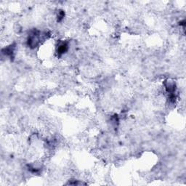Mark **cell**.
Segmentation results:
<instances>
[{
    "label": "cell",
    "mask_w": 186,
    "mask_h": 186,
    "mask_svg": "<svg viewBox=\"0 0 186 186\" xmlns=\"http://www.w3.org/2000/svg\"><path fill=\"white\" fill-rule=\"evenodd\" d=\"M68 44L67 42H61L60 43L58 46H57V52L58 55H62V54L65 53L67 50H68Z\"/></svg>",
    "instance_id": "obj_1"
}]
</instances>
